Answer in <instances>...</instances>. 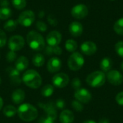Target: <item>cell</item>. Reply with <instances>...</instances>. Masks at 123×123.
Segmentation results:
<instances>
[{"label": "cell", "instance_id": "1", "mask_svg": "<svg viewBox=\"0 0 123 123\" xmlns=\"http://www.w3.org/2000/svg\"><path fill=\"white\" fill-rule=\"evenodd\" d=\"M19 117L25 122H31L35 120L38 116V111L33 105L28 103L20 105L17 109Z\"/></svg>", "mask_w": 123, "mask_h": 123}, {"label": "cell", "instance_id": "2", "mask_svg": "<svg viewBox=\"0 0 123 123\" xmlns=\"http://www.w3.org/2000/svg\"><path fill=\"white\" fill-rule=\"evenodd\" d=\"M22 81L27 86L32 89H38L42 84L41 76L33 69L26 71L22 76Z\"/></svg>", "mask_w": 123, "mask_h": 123}, {"label": "cell", "instance_id": "3", "mask_svg": "<svg viewBox=\"0 0 123 123\" xmlns=\"http://www.w3.org/2000/svg\"><path fill=\"white\" fill-rule=\"evenodd\" d=\"M27 42L31 49L35 51L43 50L45 47L43 37L35 31H30L27 35Z\"/></svg>", "mask_w": 123, "mask_h": 123}, {"label": "cell", "instance_id": "4", "mask_svg": "<svg viewBox=\"0 0 123 123\" xmlns=\"http://www.w3.org/2000/svg\"><path fill=\"white\" fill-rule=\"evenodd\" d=\"M106 79V75L103 71H97L90 74L86 77V81L92 87H100L105 84Z\"/></svg>", "mask_w": 123, "mask_h": 123}, {"label": "cell", "instance_id": "5", "mask_svg": "<svg viewBox=\"0 0 123 123\" xmlns=\"http://www.w3.org/2000/svg\"><path fill=\"white\" fill-rule=\"evenodd\" d=\"M84 64V58L83 55L79 52L73 53L68 60V68L71 71H79L80 70Z\"/></svg>", "mask_w": 123, "mask_h": 123}, {"label": "cell", "instance_id": "6", "mask_svg": "<svg viewBox=\"0 0 123 123\" xmlns=\"http://www.w3.org/2000/svg\"><path fill=\"white\" fill-rule=\"evenodd\" d=\"M35 16L32 10H26L22 12L18 17V23L24 27L30 26L35 21Z\"/></svg>", "mask_w": 123, "mask_h": 123}, {"label": "cell", "instance_id": "7", "mask_svg": "<svg viewBox=\"0 0 123 123\" xmlns=\"http://www.w3.org/2000/svg\"><path fill=\"white\" fill-rule=\"evenodd\" d=\"M8 46L10 50L19 51L25 46V40L20 35H14L9 38Z\"/></svg>", "mask_w": 123, "mask_h": 123}, {"label": "cell", "instance_id": "8", "mask_svg": "<svg viewBox=\"0 0 123 123\" xmlns=\"http://www.w3.org/2000/svg\"><path fill=\"white\" fill-rule=\"evenodd\" d=\"M71 15L78 19H81L85 18L88 13H89V9L88 7L84 4H79L74 6L71 11Z\"/></svg>", "mask_w": 123, "mask_h": 123}, {"label": "cell", "instance_id": "9", "mask_svg": "<svg viewBox=\"0 0 123 123\" xmlns=\"http://www.w3.org/2000/svg\"><path fill=\"white\" fill-rule=\"evenodd\" d=\"M52 83L57 88H64L69 83V77L66 74L58 73L53 77Z\"/></svg>", "mask_w": 123, "mask_h": 123}, {"label": "cell", "instance_id": "10", "mask_svg": "<svg viewBox=\"0 0 123 123\" xmlns=\"http://www.w3.org/2000/svg\"><path fill=\"white\" fill-rule=\"evenodd\" d=\"M107 79L109 83L114 86H119L123 82V74L117 70H110L108 71Z\"/></svg>", "mask_w": 123, "mask_h": 123}, {"label": "cell", "instance_id": "11", "mask_svg": "<svg viewBox=\"0 0 123 123\" xmlns=\"http://www.w3.org/2000/svg\"><path fill=\"white\" fill-rule=\"evenodd\" d=\"M74 97L79 102L84 104H86L91 101L92 94L87 89L84 88H80L76 90L74 93Z\"/></svg>", "mask_w": 123, "mask_h": 123}, {"label": "cell", "instance_id": "12", "mask_svg": "<svg viewBox=\"0 0 123 123\" xmlns=\"http://www.w3.org/2000/svg\"><path fill=\"white\" fill-rule=\"evenodd\" d=\"M39 107L44 110V111L46 113V116L53 119L54 120H56L57 117V112H56V107L55 105H53V102H49L46 104L43 103H39Z\"/></svg>", "mask_w": 123, "mask_h": 123}, {"label": "cell", "instance_id": "13", "mask_svg": "<svg viewBox=\"0 0 123 123\" xmlns=\"http://www.w3.org/2000/svg\"><path fill=\"white\" fill-rule=\"evenodd\" d=\"M62 35L58 31L50 32L46 37V41L48 45L50 46H57L61 42Z\"/></svg>", "mask_w": 123, "mask_h": 123}, {"label": "cell", "instance_id": "14", "mask_svg": "<svg viewBox=\"0 0 123 123\" xmlns=\"http://www.w3.org/2000/svg\"><path fill=\"white\" fill-rule=\"evenodd\" d=\"M6 71L9 74L11 84L14 86H19L22 81V79L20 78V72L15 68L12 67H9L6 69Z\"/></svg>", "mask_w": 123, "mask_h": 123}, {"label": "cell", "instance_id": "15", "mask_svg": "<svg viewBox=\"0 0 123 123\" xmlns=\"http://www.w3.org/2000/svg\"><path fill=\"white\" fill-rule=\"evenodd\" d=\"M61 66H62V62L57 57L51 58L48 61V64H47L48 71L52 74H54V73L59 71L60 69L61 68Z\"/></svg>", "mask_w": 123, "mask_h": 123}, {"label": "cell", "instance_id": "16", "mask_svg": "<svg viewBox=\"0 0 123 123\" xmlns=\"http://www.w3.org/2000/svg\"><path fill=\"white\" fill-rule=\"evenodd\" d=\"M97 50V45L92 41H86L83 43L81 45V52L86 55H94Z\"/></svg>", "mask_w": 123, "mask_h": 123}, {"label": "cell", "instance_id": "17", "mask_svg": "<svg viewBox=\"0 0 123 123\" xmlns=\"http://www.w3.org/2000/svg\"><path fill=\"white\" fill-rule=\"evenodd\" d=\"M71 35L74 37H79L83 33V25L79 22H73L70 24L68 27Z\"/></svg>", "mask_w": 123, "mask_h": 123}, {"label": "cell", "instance_id": "18", "mask_svg": "<svg viewBox=\"0 0 123 123\" xmlns=\"http://www.w3.org/2000/svg\"><path fill=\"white\" fill-rule=\"evenodd\" d=\"M25 93L22 89H17L12 94V100L15 105H19L25 100Z\"/></svg>", "mask_w": 123, "mask_h": 123}, {"label": "cell", "instance_id": "19", "mask_svg": "<svg viewBox=\"0 0 123 123\" xmlns=\"http://www.w3.org/2000/svg\"><path fill=\"white\" fill-rule=\"evenodd\" d=\"M59 120L61 123H72L74 120V115L71 110H65L61 113Z\"/></svg>", "mask_w": 123, "mask_h": 123}, {"label": "cell", "instance_id": "20", "mask_svg": "<svg viewBox=\"0 0 123 123\" xmlns=\"http://www.w3.org/2000/svg\"><path fill=\"white\" fill-rule=\"evenodd\" d=\"M15 68L18 70L19 72L25 71L29 65L28 59L25 56H20L15 61Z\"/></svg>", "mask_w": 123, "mask_h": 123}, {"label": "cell", "instance_id": "21", "mask_svg": "<svg viewBox=\"0 0 123 123\" xmlns=\"http://www.w3.org/2000/svg\"><path fill=\"white\" fill-rule=\"evenodd\" d=\"M44 53L47 55H51L53 54L60 55L62 53V49L58 46H50V45H47L44 48Z\"/></svg>", "mask_w": 123, "mask_h": 123}, {"label": "cell", "instance_id": "22", "mask_svg": "<svg viewBox=\"0 0 123 123\" xmlns=\"http://www.w3.org/2000/svg\"><path fill=\"white\" fill-rule=\"evenodd\" d=\"M112 61L111 58L108 57L104 58L100 61V68L104 73L110 71L112 68Z\"/></svg>", "mask_w": 123, "mask_h": 123}, {"label": "cell", "instance_id": "23", "mask_svg": "<svg viewBox=\"0 0 123 123\" xmlns=\"http://www.w3.org/2000/svg\"><path fill=\"white\" fill-rule=\"evenodd\" d=\"M17 113V109L12 105H7L3 109V114L7 117H12Z\"/></svg>", "mask_w": 123, "mask_h": 123}, {"label": "cell", "instance_id": "24", "mask_svg": "<svg viewBox=\"0 0 123 123\" xmlns=\"http://www.w3.org/2000/svg\"><path fill=\"white\" fill-rule=\"evenodd\" d=\"M32 63L36 67H41L45 63V57L40 53L35 54L32 58Z\"/></svg>", "mask_w": 123, "mask_h": 123}, {"label": "cell", "instance_id": "25", "mask_svg": "<svg viewBox=\"0 0 123 123\" xmlns=\"http://www.w3.org/2000/svg\"><path fill=\"white\" fill-rule=\"evenodd\" d=\"M54 92V87L50 84H46L41 89V94L44 97H49L53 95Z\"/></svg>", "mask_w": 123, "mask_h": 123}, {"label": "cell", "instance_id": "26", "mask_svg": "<svg viewBox=\"0 0 123 123\" xmlns=\"http://www.w3.org/2000/svg\"><path fill=\"white\" fill-rule=\"evenodd\" d=\"M65 47H66V49L68 52L74 53L76 50L77 48H78V45H77V43L75 40H74L72 39H69L66 42Z\"/></svg>", "mask_w": 123, "mask_h": 123}, {"label": "cell", "instance_id": "27", "mask_svg": "<svg viewBox=\"0 0 123 123\" xmlns=\"http://www.w3.org/2000/svg\"><path fill=\"white\" fill-rule=\"evenodd\" d=\"M17 23L18 22L17 20H14V19H9L7 22H6L4 25V28L5 30L8 31V32H12L14 31L17 26Z\"/></svg>", "mask_w": 123, "mask_h": 123}, {"label": "cell", "instance_id": "28", "mask_svg": "<svg viewBox=\"0 0 123 123\" xmlns=\"http://www.w3.org/2000/svg\"><path fill=\"white\" fill-rule=\"evenodd\" d=\"M113 27H114L115 32L117 34L123 36V17L119 19L118 20L115 22Z\"/></svg>", "mask_w": 123, "mask_h": 123}, {"label": "cell", "instance_id": "29", "mask_svg": "<svg viewBox=\"0 0 123 123\" xmlns=\"http://www.w3.org/2000/svg\"><path fill=\"white\" fill-rule=\"evenodd\" d=\"M12 14V10L9 7H2L0 9V19H7Z\"/></svg>", "mask_w": 123, "mask_h": 123}, {"label": "cell", "instance_id": "30", "mask_svg": "<svg viewBox=\"0 0 123 123\" xmlns=\"http://www.w3.org/2000/svg\"><path fill=\"white\" fill-rule=\"evenodd\" d=\"M13 6L17 9H22L26 6V0H12Z\"/></svg>", "mask_w": 123, "mask_h": 123}, {"label": "cell", "instance_id": "31", "mask_svg": "<svg viewBox=\"0 0 123 123\" xmlns=\"http://www.w3.org/2000/svg\"><path fill=\"white\" fill-rule=\"evenodd\" d=\"M71 107H73V109L76 111V112H81L83 111L84 110V106L82 105L81 102H79L78 100H74L72 102H71Z\"/></svg>", "mask_w": 123, "mask_h": 123}, {"label": "cell", "instance_id": "32", "mask_svg": "<svg viewBox=\"0 0 123 123\" xmlns=\"http://www.w3.org/2000/svg\"><path fill=\"white\" fill-rule=\"evenodd\" d=\"M115 51L118 55L123 58V41H119L115 44Z\"/></svg>", "mask_w": 123, "mask_h": 123}, {"label": "cell", "instance_id": "33", "mask_svg": "<svg viewBox=\"0 0 123 123\" xmlns=\"http://www.w3.org/2000/svg\"><path fill=\"white\" fill-rule=\"evenodd\" d=\"M81 81L79 78H74L72 80L71 86L73 89H74L75 90H77L81 88Z\"/></svg>", "mask_w": 123, "mask_h": 123}, {"label": "cell", "instance_id": "34", "mask_svg": "<svg viewBox=\"0 0 123 123\" xmlns=\"http://www.w3.org/2000/svg\"><path fill=\"white\" fill-rule=\"evenodd\" d=\"M16 58H17L16 53L14 51H12V50L9 51L7 53V54H6V58L7 61L9 62V63H12V62L14 61V60H16Z\"/></svg>", "mask_w": 123, "mask_h": 123}, {"label": "cell", "instance_id": "35", "mask_svg": "<svg viewBox=\"0 0 123 123\" xmlns=\"http://www.w3.org/2000/svg\"><path fill=\"white\" fill-rule=\"evenodd\" d=\"M6 43V35L5 32L0 29V48L4 47Z\"/></svg>", "mask_w": 123, "mask_h": 123}, {"label": "cell", "instance_id": "36", "mask_svg": "<svg viewBox=\"0 0 123 123\" xmlns=\"http://www.w3.org/2000/svg\"><path fill=\"white\" fill-rule=\"evenodd\" d=\"M36 27L37 30H39L41 32H45L47 30V25L43 21H38L36 23Z\"/></svg>", "mask_w": 123, "mask_h": 123}, {"label": "cell", "instance_id": "37", "mask_svg": "<svg viewBox=\"0 0 123 123\" xmlns=\"http://www.w3.org/2000/svg\"><path fill=\"white\" fill-rule=\"evenodd\" d=\"M55 106L56 108L62 110V109H63L66 107V102H65V101L63 99H58L56 100V102L55 103Z\"/></svg>", "mask_w": 123, "mask_h": 123}, {"label": "cell", "instance_id": "38", "mask_svg": "<svg viewBox=\"0 0 123 123\" xmlns=\"http://www.w3.org/2000/svg\"><path fill=\"white\" fill-rule=\"evenodd\" d=\"M115 100L119 105L123 106V92H121L117 94L115 97Z\"/></svg>", "mask_w": 123, "mask_h": 123}, {"label": "cell", "instance_id": "39", "mask_svg": "<svg viewBox=\"0 0 123 123\" xmlns=\"http://www.w3.org/2000/svg\"><path fill=\"white\" fill-rule=\"evenodd\" d=\"M38 123H55V120L52 118H50L47 116L43 117L40 120Z\"/></svg>", "mask_w": 123, "mask_h": 123}, {"label": "cell", "instance_id": "40", "mask_svg": "<svg viewBox=\"0 0 123 123\" xmlns=\"http://www.w3.org/2000/svg\"><path fill=\"white\" fill-rule=\"evenodd\" d=\"M48 22H50V25H53L54 26L56 25L57 23H58L56 19H55V18L53 16H52V15H49V17H48Z\"/></svg>", "mask_w": 123, "mask_h": 123}, {"label": "cell", "instance_id": "41", "mask_svg": "<svg viewBox=\"0 0 123 123\" xmlns=\"http://www.w3.org/2000/svg\"><path fill=\"white\" fill-rule=\"evenodd\" d=\"M9 2L8 0H0V6L2 7H8Z\"/></svg>", "mask_w": 123, "mask_h": 123}, {"label": "cell", "instance_id": "42", "mask_svg": "<svg viewBox=\"0 0 123 123\" xmlns=\"http://www.w3.org/2000/svg\"><path fill=\"white\" fill-rule=\"evenodd\" d=\"M98 123H110V120L107 118H102Z\"/></svg>", "mask_w": 123, "mask_h": 123}, {"label": "cell", "instance_id": "43", "mask_svg": "<svg viewBox=\"0 0 123 123\" xmlns=\"http://www.w3.org/2000/svg\"><path fill=\"white\" fill-rule=\"evenodd\" d=\"M3 104H4L3 99H2V98L0 97V110H1V108H2V107H3Z\"/></svg>", "mask_w": 123, "mask_h": 123}, {"label": "cell", "instance_id": "44", "mask_svg": "<svg viewBox=\"0 0 123 123\" xmlns=\"http://www.w3.org/2000/svg\"><path fill=\"white\" fill-rule=\"evenodd\" d=\"M83 123H97L95 121H94V120H86V121H84Z\"/></svg>", "mask_w": 123, "mask_h": 123}, {"label": "cell", "instance_id": "45", "mask_svg": "<svg viewBox=\"0 0 123 123\" xmlns=\"http://www.w3.org/2000/svg\"><path fill=\"white\" fill-rule=\"evenodd\" d=\"M120 68H121V70H122V71H123V62H122V63H121Z\"/></svg>", "mask_w": 123, "mask_h": 123}, {"label": "cell", "instance_id": "46", "mask_svg": "<svg viewBox=\"0 0 123 123\" xmlns=\"http://www.w3.org/2000/svg\"><path fill=\"white\" fill-rule=\"evenodd\" d=\"M1 77H0V84H1Z\"/></svg>", "mask_w": 123, "mask_h": 123}, {"label": "cell", "instance_id": "47", "mask_svg": "<svg viewBox=\"0 0 123 123\" xmlns=\"http://www.w3.org/2000/svg\"><path fill=\"white\" fill-rule=\"evenodd\" d=\"M110 1H115V0H110Z\"/></svg>", "mask_w": 123, "mask_h": 123}]
</instances>
